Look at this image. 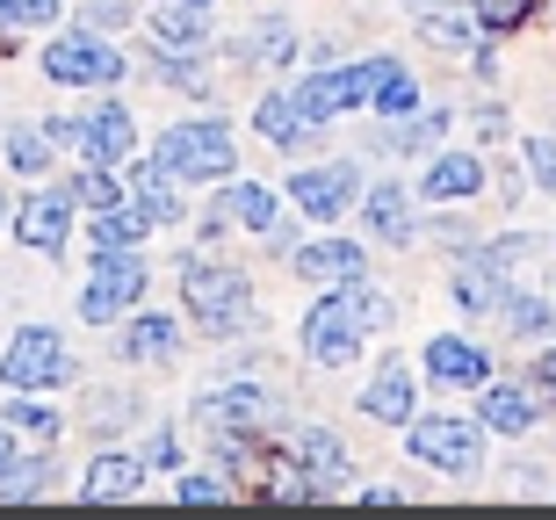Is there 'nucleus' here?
<instances>
[{
    "instance_id": "f257e3e1",
    "label": "nucleus",
    "mask_w": 556,
    "mask_h": 520,
    "mask_svg": "<svg viewBox=\"0 0 556 520\" xmlns=\"http://www.w3.org/2000/svg\"><path fill=\"white\" fill-rule=\"evenodd\" d=\"M362 333H369V318H362V304H354V290L340 282L332 296H318L304 318V354L318 362V369H340V362H354L362 354Z\"/></svg>"
},
{
    "instance_id": "f03ea898",
    "label": "nucleus",
    "mask_w": 556,
    "mask_h": 520,
    "mask_svg": "<svg viewBox=\"0 0 556 520\" xmlns=\"http://www.w3.org/2000/svg\"><path fill=\"white\" fill-rule=\"evenodd\" d=\"M65 376H73V354H65V340L51 326H22L8 340V354H0V383L8 391H51Z\"/></svg>"
},
{
    "instance_id": "7ed1b4c3",
    "label": "nucleus",
    "mask_w": 556,
    "mask_h": 520,
    "mask_svg": "<svg viewBox=\"0 0 556 520\" xmlns=\"http://www.w3.org/2000/svg\"><path fill=\"white\" fill-rule=\"evenodd\" d=\"M160 167L174 181H217V174H231V130L225 124H174L160 138Z\"/></svg>"
},
{
    "instance_id": "20e7f679",
    "label": "nucleus",
    "mask_w": 556,
    "mask_h": 520,
    "mask_svg": "<svg viewBox=\"0 0 556 520\" xmlns=\"http://www.w3.org/2000/svg\"><path fill=\"white\" fill-rule=\"evenodd\" d=\"M188 312L203 333H231V326H253V290L247 275L231 268H188Z\"/></svg>"
},
{
    "instance_id": "39448f33",
    "label": "nucleus",
    "mask_w": 556,
    "mask_h": 520,
    "mask_svg": "<svg viewBox=\"0 0 556 520\" xmlns=\"http://www.w3.org/2000/svg\"><path fill=\"white\" fill-rule=\"evenodd\" d=\"M43 73L59 87H116L124 80V59H116L94 29H65V37H51V51H43Z\"/></svg>"
},
{
    "instance_id": "423d86ee",
    "label": "nucleus",
    "mask_w": 556,
    "mask_h": 520,
    "mask_svg": "<svg viewBox=\"0 0 556 520\" xmlns=\"http://www.w3.org/2000/svg\"><path fill=\"white\" fill-rule=\"evenodd\" d=\"M413 456L433 462V470H477V456H484V434H477L463 413H427L413 419Z\"/></svg>"
},
{
    "instance_id": "0eeeda50",
    "label": "nucleus",
    "mask_w": 556,
    "mask_h": 520,
    "mask_svg": "<svg viewBox=\"0 0 556 520\" xmlns=\"http://www.w3.org/2000/svg\"><path fill=\"white\" fill-rule=\"evenodd\" d=\"M138 296H144V268L130 253H102V268H94V282H87V296H80V318L87 326H109V318L130 312Z\"/></svg>"
},
{
    "instance_id": "6e6552de",
    "label": "nucleus",
    "mask_w": 556,
    "mask_h": 520,
    "mask_svg": "<svg viewBox=\"0 0 556 520\" xmlns=\"http://www.w3.org/2000/svg\"><path fill=\"white\" fill-rule=\"evenodd\" d=\"M289 195H296V210H311V217H340V210L362 195V174L354 167H304V174H289Z\"/></svg>"
},
{
    "instance_id": "1a4fd4ad",
    "label": "nucleus",
    "mask_w": 556,
    "mask_h": 520,
    "mask_svg": "<svg viewBox=\"0 0 556 520\" xmlns=\"http://www.w3.org/2000/svg\"><path fill=\"white\" fill-rule=\"evenodd\" d=\"M15 231H22V246H29V253H59L65 231H73V195H59V188L29 195L22 217H15Z\"/></svg>"
},
{
    "instance_id": "9d476101",
    "label": "nucleus",
    "mask_w": 556,
    "mask_h": 520,
    "mask_svg": "<svg viewBox=\"0 0 556 520\" xmlns=\"http://www.w3.org/2000/svg\"><path fill=\"white\" fill-rule=\"evenodd\" d=\"M289 268L304 282H362V246L354 239H318V246H296Z\"/></svg>"
},
{
    "instance_id": "9b49d317",
    "label": "nucleus",
    "mask_w": 556,
    "mask_h": 520,
    "mask_svg": "<svg viewBox=\"0 0 556 520\" xmlns=\"http://www.w3.org/2000/svg\"><path fill=\"white\" fill-rule=\"evenodd\" d=\"M130 145H138V130H130V109L124 102H109V109H94V116H87V130H80V152H87V160L116 167V160H130Z\"/></svg>"
},
{
    "instance_id": "f8f14e48",
    "label": "nucleus",
    "mask_w": 556,
    "mask_h": 520,
    "mask_svg": "<svg viewBox=\"0 0 556 520\" xmlns=\"http://www.w3.org/2000/svg\"><path fill=\"white\" fill-rule=\"evenodd\" d=\"M289 462H304L318 484H340L348 478V441H332L326 427H296L289 434Z\"/></svg>"
},
{
    "instance_id": "ddd939ff",
    "label": "nucleus",
    "mask_w": 556,
    "mask_h": 520,
    "mask_svg": "<svg viewBox=\"0 0 556 520\" xmlns=\"http://www.w3.org/2000/svg\"><path fill=\"white\" fill-rule=\"evenodd\" d=\"M231 51H239L247 65H289L296 59V29H289V15H261L253 29L231 37Z\"/></svg>"
},
{
    "instance_id": "4468645a",
    "label": "nucleus",
    "mask_w": 556,
    "mask_h": 520,
    "mask_svg": "<svg viewBox=\"0 0 556 520\" xmlns=\"http://www.w3.org/2000/svg\"><path fill=\"white\" fill-rule=\"evenodd\" d=\"M362 413L383 419V427H405L413 419V376H405V362H383L376 369V383L362 391Z\"/></svg>"
},
{
    "instance_id": "2eb2a0df",
    "label": "nucleus",
    "mask_w": 556,
    "mask_h": 520,
    "mask_svg": "<svg viewBox=\"0 0 556 520\" xmlns=\"http://www.w3.org/2000/svg\"><path fill=\"white\" fill-rule=\"evenodd\" d=\"M195 413H203L210 427H253V419H268V391H253V383H217V391H203Z\"/></svg>"
},
{
    "instance_id": "dca6fc26",
    "label": "nucleus",
    "mask_w": 556,
    "mask_h": 520,
    "mask_svg": "<svg viewBox=\"0 0 556 520\" xmlns=\"http://www.w3.org/2000/svg\"><path fill=\"white\" fill-rule=\"evenodd\" d=\"M144 478V462L138 456H94L87 462V478H80V499L87 506H109V499H130Z\"/></svg>"
},
{
    "instance_id": "f3484780",
    "label": "nucleus",
    "mask_w": 556,
    "mask_h": 520,
    "mask_svg": "<svg viewBox=\"0 0 556 520\" xmlns=\"http://www.w3.org/2000/svg\"><path fill=\"white\" fill-rule=\"evenodd\" d=\"M535 419H542L535 391H520V383H492V391H484V427H492V434H528Z\"/></svg>"
},
{
    "instance_id": "a211bd4d",
    "label": "nucleus",
    "mask_w": 556,
    "mask_h": 520,
    "mask_svg": "<svg viewBox=\"0 0 556 520\" xmlns=\"http://www.w3.org/2000/svg\"><path fill=\"white\" fill-rule=\"evenodd\" d=\"M498 296H506V268H498L492 253H470V261L455 268V304H463V312H492Z\"/></svg>"
},
{
    "instance_id": "6ab92c4d",
    "label": "nucleus",
    "mask_w": 556,
    "mask_h": 520,
    "mask_svg": "<svg viewBox=\"0 0 556 520\" xmlns=\"http://www.w3.org/2000/svg\"><path fill=\"white\" fill-rule=\"evenodd\" d=\"M419 188H427L433 203H463V195H477V188H484V167H477L470 152H441Z\"/></svg>"
},
{
    "instance_id": "aec40b11",
    "label": "nucleus",
    "mask_w": 556,
    "mask_h": 520,
    "mask_svg": "<svg viewBox=\"0 0 556 520\" xmlns=\"http://www.w3.org/2000/svg\"><path fill=\"white\" fill-rule=\"evenodd\" d=\"M427 369L441 376V383H484V376H492V354L470 347V340H433V347H427Z\"/></svg>"
},
{
    "instance_id": "412c9836",
    "label": "nucleus",
    "mask_w": 556,
    "mask_h": 520,
    "mask_svg": "<svg viewBox=\"0 0 556 520\" xmlns=\"http://www.w3.org/2000/svg\"><path fill=\"white\" fill-rule=\"evenodd\" d=\"M217 217H225V225H247V231H275V195L261 181H231Z\"/></svg>"
},
{
    "instance_id": "4be33fe9",
    "label": "nucleus",
    "mask_w": 556,
    "mask_h": 520,
    "mask_svg": "<svg viewBox=\"0 0 556 520\" xmlns=\"http://www.w3.org/2000/svg\"><path fill=\"white\" fill-rule=\"evenodd\" d=\"M144 225H152V217H144L138 203H109L102 217H94V246H102V253H130Z\"/></svg>"
},
{
    "instance_id": "5701e85b",
    "label": "nucleus",
    "mask_w": 556,
    "mask_h": 520,
    "mask_svg": "<svg viewBox=\"0 0 556 520\" xmlns=\"http://www.w3.org/2000/svg\"><path fill=\"white\" fill-rule=\"evenodd\" d=\"M369 225L383 231V239H397V246L413 239V203H405V188H397V181H383L369 195Z\"/></svg>"
},
{
    "instance_id": "b1692460",
    "label": "nucleus",
    "mask_w": 556,
    "mask_h": 520,
    "mask_svg": "<svg viewBox=\"0 0 556 520\" xmlns=\"http://www.w3.org/2000/svg\"><path fill=\"white\" fill-rule=\"evenodd\" d=\"M304 130H311V116L296 109V94H268V102H261V138H268V145H296Z\"/></svg>"
},
{
    "instance_id": "393cba45",
    "label": "nucleus",
    "mask_w": 556,
    "mask_h": 520,
    "mask_svg": "<svg viewBox=\"0 0 556 520\" xmlns=\"http://www.w3.org/2000/svg\"><path fill=\"white\" fill-rule=\"evenodd\" d=\"M174 347H181L174 318H138V326L124 333V354H130V362H166Z\"/></svg>"
},
{
    "instance_id": "a878e982",
    "label": "nucleus",
    "mask_w": 556,
    "mask_h": 520,
    "mask_svg": "<svg viewBox=\"0 0 556 520\" xmlns=\"http://www.w3.org/2000/svg\"><path fill=\"white\" fill-rule=\"evenodd\" d=\"M152 29H160V43H203V8L160 0V8H152Z\"/></svg>"
},
{
    "instance_id": "bb28decb",
    "label": "nucleus",
    "mask_w": 556,
    "mask_h": 520,
    "mask_svg": "<svg viewBox=\"0 0 556 520\" xmlns=\"http://www.w3.org/2000/svg\"><path fill=\"white\" fill-rule=\"evenodd\" d=\"M8 167H15V174H43V167H51V130L15 124V130H8Z\"/></svg>"
},
{
    "instance_id": "cd10ccee",
    "label": "nucleus",
    "mask_w": 556,
    "mask_h": 520,
    "mask_svg": "<svg viewBox=\"0 0 556 520\" xmlns=\"http://www.w3.org/2000/svg\"><path fill=\"white\" fill-rule=\"evenodd\" d=\"M43 478H51V462H43V456H29V462L8 456V470H0V499H37Z\"/></svg>"
},
{
    "instance_id": "c85d7f7f",
    "label": "nucleus",
    "mask_w": 556,
    "mask_h": 520,
    "mask_svg": "<svg viewBox=\"0 0 556 520\" xmlns=\"http://www.w3.org/2000/svg\"><path fill=\"white\" fill-rule=\"evenodd\" d=\"M413 102H419V87L391 65V73H383V87H376V109H383V116H413Z\"/></svg>"
},
{
    "instance_id": "c756f323",
    "label": "nucleus",
    "mask_w": 556,
    "mask_h": 520,
    "mask_svg": "<svg viewBox=\"0 0 556 520\" xmlns=\"http://www.w3.org/2000/svg\"><path fill=\"white\" fill-rule=\"evenodd\" d=\"M441 130H448V116L433 109V116H413V124H397V130H391V145H397V152H419V145H433Z\"/></svg>"
},
{
    "instance_id": "7c9ffc66",
    "label": "nucleus",
    "mask_w": 556,
    "mask_h": 520,
    "mask_svg": "<svg viewBox=\"0 0 556 520\" xmlns=\"http://www.w3.org/2000/svg\"><path fill=\"white\" fill-rule=\"evenodd\" d=\"M160 73H166V87H188V94H203V87H210L203 51H181V59H174V65H160Z\"/></svg>"
},
{
    "instance_id": "2f4dec72",
    "label": "nucleus",
    "mask_w": 556,
    "mask_h": 520,
    "mask_svg": "<svg viewBox=\"0 0 556 520\" xmlns=\"http://www.w3.org/2000/svg\"><path fill=\"white\" fill-rule=\"evenodd\" d=\"M528 8H535V0H477V22H484V29H520Z\"/></svg>"
},
{
    "instance_id": "473e14b6",
    "label": "nucleus",
    "mask_w": 556,
    "mask_h": 520,
    "mask_svg": "<svg viewBox=\"0 0 556 520\" xmlns=\"http://www.w3.org/2000/svg\"><path fill=\"white\" fill-rule=\"evenodd\" d=\"M419 29H427L433 43H470L477 15H470V8H463V15H427V22H419Z\"/></svg>"
},
{
    "instance_id": "72a5a7b5",
    "label": "nucleus",
    "mask_w": 556,
    "mask_h": 520,
    "mask_svg": "<svg viewBox=\"0 0 556 520\" xmlns=\"http://www.w3.org/2000/svg\"><path fill=\"white\" fill-rule=\"evenodd\" d=\"M174 499H181V506H217V499H231V484L225 478H181V484H174Z\"/></svg>"
},
{
    "instance_id": "f704fd0d",
    "label": "nucleus",
    "mask_w": 556,
    "mask_h": 520,
    "mask_svg": "<svg viewBox=\"0 0 556 520\" xmlns=\"http://www.w3.org/2000/svg\"><path fill=\"white\" fill-rule=\"evenodd\" d=\"M87 29H94V37L130 29V0H87Z\"/></svg>"
},
{
    "instance_id": "c9c22d12",
    "label": "nucleus",
    "mask_w": 556,
    "mask_h": 520,
    "mask_svg": "<svg viewBox=\"0 0 556 520\" xmlns=\"http://www.w3.org/2000/svg\"><path fill=\"white\" fill-rule=\"evenodd\" d=\"M130 413H138V397H130V391H116V397L102 391V397H94V427H102V434H109V427H124Z\"/></svg>"
},
{
    "instance_id": "e433bc0d",
    "label": "nucleus",
    "mask_w": 556,
    "mask_h": 520,
    "mask_svg": "<svg viewBox=\"0 0 556 520\" xmlns=\"http://www.w3.org/2000/svg\"><path fill=\"white\" fill-rule=\"evenodd\" d=\"M506 326H514V333H542V326H549V312H542L535 296H514V304H506Z\"/></svg>"
},
{
    "instance_id": "4c0bfd02",
    "label": "nucleus",
    "mask_w": 556,
    "mask_h": 520,
    "mask_svg": "<svg viewBox=\"0 0 556 520\" xmlns=\"http://www.w3.org/2000/svg\"><path fill=\"white\" fill-rule=\"evenodd\" d=\"M528 167L542 174V188H556V145L549 138H528Z\"/></svg>"
},
{
    "instance_id": "58836bf2",
    "label": "nucleus",
    "mask_w": 556,
    "mask_h": 520,
    "mask_svg": "<svg viewBox=\"0 0 556 520\" xmlns=\"http://www.w3.org/2000/svg\"><path fill=\"white\" fill-rule=\"evenodd\" d=\"M15 427H29V434H59V413H51V405H15Z\"/></svg>"
},
{
    "instance_id": "ea45409f",
    "label": "nucleus",
    "mask_w": 556,
    "mask_h": 520,
    "mask_svg": "<svg viewBox=\"0 0 556 520\" xmlns=\"http://www.w3.org/2000/svg\"><path fill=\"white\" fill-rule=\"evenodd\" d=\"M65 0H22V22H37V29H59Z\"/></svg>"
},
{
    "instance_id": "a19ab883",
    "label": "nucleus",
    "mask_w": 556,
    "mask_h": 520,
    "mask_svg": "<svg viewBox=\"0 0 556 520\" xmlns=\"http://www.w3.org/2000/svg\"><path fill=\"white\" fill-rule=\"evenodd\" d=\"M80 203H94V210H109V203H116V188H109V174H87V181H80Z\"/></svg>"
},
{
    "instance_id": "79ce46f5",
    "label": "nucleus",
    "mask_w": 556,
    "mask_h": 520,
    "mask_svg": "<svg viewBox=\"0 0 556 520\" xmlns=\"http://www.w3.org/2000/svg\"><path fill=\"white\" fill-rule=\"evenodd\" d=\"M152 470H181V441H174V434L152 441Z\"/></svg>"
},
{
    "instance_id": "37998d69",
    "label": "nucleus",
    "mask_w": 556,
    "mask_h": 520,
    "mask_svg": "<svg viewBox=\"0 0 556 520\" xmlns=\"http://www.w3.org/2000/svg\"><path fill=\"white\" fill-rule=\"evenodd\" d=\"M22 29V0H0V37H15Z\"/></svg>"
},
{
    "instance_id": "c03bdc74",
    "label": "nucleus",
    "mask_w": 556,
    "mask_h": 520,
    "mask_svg": "<svg viewBox=\"0 0 556 520\" xmlns=\"http://www.w3.org/2000/svg\"><path fill=\"white\" fill-rule=\"evenodd\" d=\"M8 456H15V441H8V434H0V470H8Z\"/></svg>"
},
{
    "instance_id": "a18cd8bd",
    "label": "nucleus",
    "mask_w": 556,
    "mask_h": 520,
    "mask_svg": "<svg viewBox=\"0 0 556 520\" xmlns=\"http://www.w3.org/2000/svg\"><path fill=\"white\" fill-rule=\"evenodd\" d=\"M188 8H210V0H188Z\"/></svg>"
},
{
    "instance_id": "49530a36",
    "label": "nucleus",
    "mask_w": 556,
    "mask_h": 520,
    "mask_svg": "<svg viewBox=\"0 0 556 520\" xmlns=\"http://www.w3.org/2000/svg\"><path fill=\"white\" fill-rule=\"evenodd\" d=\"M413 8H427V0H413Z\"/></svg>"
}]
</instances>
